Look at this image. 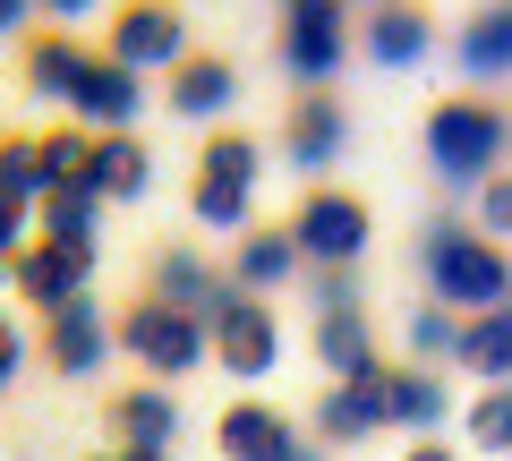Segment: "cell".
Returning <instances> with one entry per match:
<instances>
[{
    "instance_id": "6da1fadb",
    "label": "cell",
    "mask_w": 512,
    "mask_h": 461,
    "mask_svg": "<svg viewBox=\"0 0 512 461\" xmlns=\"http://www.w3.org/2000/svg\"><path fill=\"white\" fill-rule=\"evenodd\" d=\"M419 257H427V282H436V299H444V308H461V316H478V308H495V299H512V257L487 240V231L436 222Z\"/></svg>"
},
{
    "instance_id": "7a4b0ae2",
    "label": "cell",
    "mask_w": 512,
    "mask_h": 461,
    "mask_svg": "<svg viewBox=\"0 0 512 461\" xmlns=\"http://www.w3.org/2000/svg\"><path fill=\"white\" fill-rule=\"evenodd\" d=\"M111 325H120V351L137 359V368H154L163 385L214 359V325H205L197 308H171V299H154V291H146V299H128Z\"/></svg>"
},
{
    "instance_id": "3957f363",
    "label": "cell",
    "mask_w": 512,
    "mask_h": 461,
    "mask_svg": "<svg viewBox=\"0 0 512 461\" xmlns=\"http://www.w3.org/2000/svg\"><path fill=\"white\" fill-rule=\"evenodd\" d=\"M504 146H512V120L495 103H478V94H444L436 111H427V163L444 171V180H487V171H504Z\"/></svg>"
},
{
    "instance_id": "277c9868",
    "label": "cell",
    "mask_w": 512,
    "mask_h": 461,
    "mask_svg": "<svg viewBox=\"0 0 512 461\" xmlns=\"http://www.w3.org/2000/svg\"><path fill=\"white\" fill-rule=\"evenodd\" d=\"M256 137H205L197 154V180H188V205H197L205 231H248V205H256Z\"/></svg>"
},
{
    "instance_id": "5b68a950",
    "label": "cell",
    "mask_w": 512,
    "mask_h": 461,
    "mask_svg": "<svg viewBox=\"0 0 512 461\" xmlns=\"http://www.w3.org/2000/svg\"><path fill=\"white\" fill-rule=\"evenodd\" d=\"M282 231H291V248L308 265H359L367 257V205L350 197V188H308Z\"/></svg>"
},
{
    "instance_id": "8992f818",
    "label": "cell",
    "mask_w": 512,
    "mask_h": 461,
    "mask_svg": "<svg viewBox=\"0 0 512 461\" xmlns=\"http://www.w3.org/2000/svg\"><path fill=\"white\" fill-rule=\"evenodd\" d=\"M103 52L128 60V69H180V60H188V26H180L171 0H120Z\"/></svg>"
},
{
    "instance_id": "52a82bcc",
    "label": "cell",
    "mask_w": 512,
    "mask_h": 461,
    "mask_svg": "<svg viewBox=\"0 0 512 461\" xmlns=\"http://www.w3.org/2000/svg\"><path fill=\"white\" fill-rule=\"evenodd\" d=\"M205 325H214V359H222V368H231V376H265V368H274V359H282L274 308H265V299H256V291H239V282H231V291H222V308L205 316Z\"/></svg>"
},
{
    "instance_id": "ba28073f",
    "label": "cell",
    "mask_w": 512,
    "mask_h": 461,
    "mask_svg": "<svg viewBox=\"0 0 512 461\" xmlns=\"http://www.w3.org/2000/svg\"><path fill=\"white\" fill-rule=\"evenodd\" d=\"M111 351H120V325L103 316V299H94V291L43 316V359H52L60 376H103Z\"/></svg>"
},
{
    "instance_id": "9c48e42d",
    "label": "cell",
    "mask_w": 512,
    "mask_h": 461,
    "mask_svg": "<svg viewBox=\"0 0 512 461\" xmlns=\"http://www.w3.org/2000/svg\"><path fill=\"white\" fill-rule=\"evenodd\" d=\"M9 282H18L26 299H35L43 316L69 308V299L94 291V248H60V240H26L18 257H9Z\"/></svg>"
},
{
    "instance_id": "30bf717a",
    "label": "cell",
    "mask_w": 512,
    "mask_h": 461,
    "mask_svg": "<svg viewBox=\"0 0 512 461\" xmlns=\"http://www.w3.org/2000/svg\"><path fill=\"white\" fill-rule=\"evenodd\" d=\"M137 103H146L137 69L111 60V52H86V69H77V86H69V120H77V129H94V137H103V129H128Z\"/></svg>"
},
{
    "instance_id": "8fae6325",
    "label": "cell",
    "mask_w": 512,
    "mask_h": 461,
    "mask_svg": "<svg viewBox=\"0 0 512 461\" xmlns=\"http://www.w3.org/2000/svg\"><path fill=\"white\" fill-rule=\"evenodd\" d=\"M214 444H222V461H316L274 402H231L214 419Z\"/></svg>"
},
{
    "instance_id": "7c38bea8",
    "label": "cell",
    "mask_w": 512,
    "mask_h": 461,
    "mask_svg": "<svg viewBox=\"0 0 512 461\" xmlns=\"http://www.w3.org/2000/svg\"><path fill=\"white\" fill-rule=\"evenodd\" d=\"M146 180H154V154L137 146L128 129H103V137H94V154H86V180H77V188H86V197H103V205H120V197H137Z\"/></svg>"
},
{
    "instance_id": "4fadbf2b",
    "label": "cell",
    "mask_w": 512,
    "mask_h": 461,
    "mask_svg": "<svg viewBox=\"0 0 512 461\" xmlns=\"http://www.w3.org/2000/svg\"><path fill=\"white\" fill-rule=\"evenodd\" d=\"M111 436L120 444H154V453H171V436H180V402H171V385H128L111 393Z\"/></svg>"
},
{
    "instance_id": "5bb4252c",
    "label": "cell",
    "mask_w": 512,
    "mask_h": 461,
    "mask_svg": "<svg viewBox=\"0 0 512 461\" xmlns=\"http://www.w3.org/2000/svg\"><path fill=\"white\" fill-rule=\"evenodd\" d=\"M376 427H384V368L350 376V385H333L325 402H316V436H333V444H359V436H376Z\"/></svg>"
},
{
    "instance_id": "9a60e30c",
    "label": "cell",
    "mask_w": 512,
    "mask_h": 461,
    "mask_svg": "<svg viewBox=\"0 0 512 461\" xmlns=\"http://www.w3.org/2000/svg\"><path fill=\"white\" fill-rule=\"evenodd\" d=\"M367 60L376 69H410V60H427V43H436V26H427V9H410V0H376V18H367Z\"/></svg>"
},
{
    "instance_id": "2e32d148",
    "label": "cell",
    "mask_w": 512,
    "mask_h": 461,
    "mask_svg": "<svg viewBox=\"0 0 512 461\" xmlns=\"http://www.w3.org/2000/svg\"><path fill=\"white\" fill-rule=\"evenodd\" d=\"M342 103H333V94H299L291 103V120H282V146H291V163L299 171H325L333 154H342Z\"/></svg>"
},
{
    "instance_id": "e0dca14e",
    "label": "cell",
    "mask_w": 512,
    "mask_h": 461,
    "mask_svg": "<svg viewBox=\"0 0 512 461\" xmlns=\"http://www.w3.org/2000/svg\"><path fill=\"white\" fill-rule=\"evenodd\" d=\"M222 291H231V274H214L197 248H163V257H154V299H171V308L214 316V308H222Z\"/></svg>"
},
{
    "instance_id": "ac0fdd59",
    "label": "cell",
    "mask_w": 512,
    "mask_h": 461,
    "mask_svg": "<svg viewBox=\"0 0 512 461\" xmlns=\"http://www.w3.org/2000/svg\"><path fill=\"white\" fill-rule=\"evenodd\" d=\"M231 94H239V69L214 60V52H188L180 69H171V111H188V120H222Z\"/></svg>"
},
{
    "instance_id": "d6986e66",
    "label": "cell",
    "mask_w": 512,
    "mask_h": 461,
    "mask_svg": "<svg viewBox=\"0 0 512 461\" xmlns=\"http://www.w3.org/2000/svg\"><path fill=\"white\" fill-rule=\"evenodd\" d=\"M453 359H461V368H478L487 385H504V376H512V299H495V308L461 316V342H453Z\"/></svg>"
},
{
    "instance_id": "ffe728a7",
    "label": "cell",
    "mask_w": 512,
    "mask_h": 461,
    "mask_svg": "<svg viewBox=\"0 0 512 461\" xmlns=\"http://www.w3.org/2000/svg\"><path fill=\"white\" fill-rule=\"evenodd\" d=\"M342 18H282V60H291V77H308V86H325L333 69H342Z\"/></svg>"
},
{
    "instance_id": "44dd1931",
    "label": "cell",
    "mask_w": 512,
    "mask_h": 461,
    "mask_svg": "<svg viewBox=\"0 0 512 461\" xmlns=\"http://www.w3.org/2000/svg\"><path fill=\"white\" fill-rule=\"evenodd\" d=\"M291 274H299L291 231H239V257H231V282H239V291H282Z\"/></svg>"
},
{
    "instance_id": "7402d4cb",
    "label": "cell",
    "mask_w": 512,
    "mask_h": 461,
    "mask_svg": "<svg viewBox=\"0 0 512 461\" xmlns=\"http://www.w3.org/2000/svg\"><path fill=\"white\" fill-rule=\"evenodd\" d=\"M316 359H325L333 376H367L376 368V333H367V316L359 308H333V316H316Z\"/></svg>"
},
{
    "instance_id": "603a6c76",
    "label": "cell",
    "mask_w": 512,
    "mask_h": 461,
    "mask_svg": "<svg viewBox=\"0 0 512 461\" xmlns=\"http://www.w3.org/2000/svg\"><path fill=\"white\" fill-rule=\"evenodd\" d=\"M94 222H103V197H86V188H43L35 197V240L94 248Z\"/></svg>"
},
{
    "instance_id": "cb8c5ba5",
    "label": "cell",
    "mask_w": 512,
    "mask_h": 461,
    "mask_svg": "<svg viewBox=\"0 0 512 461\" xmlns=\"http://www.w3.org/2000/svg\"><path fill=\"white\" fill-rule=\"evenodd\" d=\"M77 69H86V43H69L60 26H52V35H35V43H26V86H35L43 103H69Z\"/></svg>"
},
{
    "instance_id": "d4e9b609",
    "label": "cell",
    "mask_w": 512,
    "mask_h": 461,
    "mask_svg": "<svg viewBox=\"0 0 512 461\" xmlns=\"http://www.w3.org/2000/svg\"><path fill=\"white\" fill-rule=\"evenodd\" d=\"M444 419V385L427 368H384V427H436Z\"/></svg>"
},
{
    "instance_id": "484cf974",
    "label": "cell",
    "mask_w": 512,
    "mask_h": 461,
    "mask_svg": "<svg viewBox=\"0 0 512 461\" xmlns=\"http://www.w3.org/2000/svg\"><path fill=\"white\" fill-rule=\"evenodd\" d=\"M461 69L470 77H504L512 69V0H495V9H478V18L461 26Z\"/></svg>"
},
{
    "instance_id": "4316f807",
    "label": "cell",
    "mask_w": 512,
    "mask_h": 461,
    "mask_svg": "<svg viewBox=\"0 0 512 461\" xmlns=\"http://www.w3.org/2000/svg\"><path fill=\"white\" fill-rule=\"evenodd\" d=\"M0 188H9L18 205H35L43 188H52V180H43V137L35 129H26V137H0Z\"/></svg>"
},
{
    "instance_id": "83f0119b",
    "label": "cell",
    "mask_w": 512,
    "mask_h": 461,
    "mask_svg": "<svg viewBox=\"0 0 512 461\" xmlns=\"http://www.w3.org/2000/svg\"><path fill=\"white\" fill-rule=\"evenodd\" d=\"M86 154H94V129H77V120H69V129H43V180L77 188V180H86Z\"/></svg>"
},
{
    "instance_id": "f1b7e54d",
    "label": "cell",
    "mask_w": 512,
    "mask_h": 461,
    "mask_svg": "<svg viewBox=\"0 0 512 461\" xmlns=\"http://www.w3.org/2000/svg\"><path fill=\"white\" fill-rule=\"evenodd\" d=\"M470 444H487V453H512V376L504 385H487L470 402Z\"/></svg>"
},
{
    "instance_id": "f546056e",
    "label": "cell",
    "mask_w": 512,
    "mask_h": 461,
    "mask_svg": "<svg viewBox=\"0 0 512 461\" xmlns=\"http://www.w3.org/2000/svg\"><path fill=\"white\" fill-rule=\"evenodd\" d=\"M453 342H461V308H444V299H436V308H419V316H410V351H419V359H453Z\"/></svg>"
},
{
    "instance_id": "4dcf8cb0",
    "label": "cell",
    "mask_w": 512,
    "mask_h": 461,
    "mask_svg": "<svg viewBox=\"0 0 512 461\" xmlns=\"http://www.w3.org/2000/svg\"><path fill=\"white\" fill-rule=\"evenodd\" d=\"M478 222L487 231H512V171H487L478 180Z\"/></svg>"
},
{
    "instance_id": "1f68e13d",
    "label": "cell",
    "mask_w": 512,
    "mask_h": 461,
    "mask_svg": "<svg viewBox=\"0 0 512 461\" xmlns=\"http://www.w3.org/2000/svg\"><path fill=\"white\" fill-rule=\"evenodd\" d=\"M333 308H359V282H350V265H316V316Z\"/></svg>"
},
{
    "instance_id": "d6a6232c",
    "label": "cell",
    "mask_w": 512,
    "mask_h": 461,
    "mask_svg": "<svg viewBox=\"0 0 512 461\" xmlns=\"http://www.w3.org/2000/svg\"><path fill=\"white\" fill-rule=\"evenodd\" d=\"M26 368V342H18V325H9V316H0V385H9V376Z\"/></svg>"
},
{
    "instance_id": "836d02e7",
    "label": "cell",
    "mask_w": 512,
    "mask_h": 461,
    "mask_svg": "<svg viewBox=\"0 0 512 461\" xmlns=\"http://www.w3.org/2000/svg\"><path fill=\"white\" fill-rule=\"evenodd\" d=\"M282 18H342V0H282Z\"/></svg>"
},
{
    "instance_id": "e575fe53",
    "label": "cell",
    "mask_w": 512,
    "mask_h": 461,
    "mask_svg": "<svg viewBox=\"0 0 512 461\" xmlns=\"http://www.w3.org/2000/svg\"><path fill=\"white\" fill-rule=\"evenodd\" d=\"M35 9H52V18H86V9H103V0H35Z\"/></svg>"
},
{
    "instance_id": "d590c367",
    "label": "cell",
    "mask_w": 512,
    "mask_h": 461,
    "mask_svg": "<svg viewBox=\"0 0 512 461\" xmlns=\"http://www.w3.org/2000/svg\"><path fill=\"white\" fill-rule=\"evenodd\" d=\"M111 461H171V453H154V444H120Z\"/></svg>"
},
{
    "instance_id": "8d00e7d4",
    "label": "cell",
    "mask_w": 512,
    "mask_h": 461,
    "mask_svg": "<svg viewBox=\"0 0 512 461\" xmlns=\"http://www.w3.org/2000/svg\"><path fill=\"white\" fill-rule=\"evenodd\" d=\"M26 9H35V0H0V35H9V26H18Z\"/></svg>"
},
{
    "instance_id": "74e56055",
    "label": "cell",
    "mask_w": 512,
    "mask_h": 461,
    "mask_svg": "<svg viewBox=\"0 0 512 461\" xmlns=\"http://www.w3.org/2000/svg\"><path fill=\"white\" fill-rule=\"evenodd\" d=\"M410 461H453V453H444V444L427 436V444H410Z\"/></svg>"
},
{
    "instance_id": "f35d334b",
    "label": "cell",
    "mask_w": 512,
    "mask_h": 461,
    "mask_svg": "<svg viewBox=\"0 0 512 461\" xmlns=\"http://www.w3.org/2000/svg\"><path fill=\"white\" fill-rule=\"evenodd\" d=\"M0 274H9V248H0Z\"/></svg>"
},
{
    "instance_id": "ab89813d",
    "label": "cell",
    "mask_w": 512,
    "mask_h": 461,
    "mask_svg": "<svg viewBox=\"0 0 512 461\" xmlns=\"http://www.w3.org/2000/svg\"><path fill=\"white\" fill-rule=\"evenodd\" d=\"M94 461H111V453H94Z\"/></svg>"
}]
</instances>
